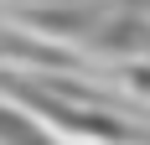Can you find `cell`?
<instances>
[{"label": "cell", "mask_w": 150, "mask_h": 145, "mask_svg": "<svg viewBox=\"0 0 150 145\" xmlns=\"http://www.w3.org/2000/svg\"><path fill=\"white\" fill-rule=\"evenodd\" d=\"M0 145H62V140L47 124H36L26 109H16V104L0 99Z\"/></svg>", "instance_id": "2"}, {"label": "cell", "mask_w": 150, "mask_h": 145, "mask_svg": "<svg viewBox=\"0 0 150 145\" xmlns=\"http://www.w3.org/2000/svg\"><path fill=\"white\" fill-rule=\"evenodd\" d=\"M135 5H140V11H150V0H135Z\"/></svg>", "instance_id": "4"}, {"label": "cell", "mask_w": 150, "mask_h": 145, "mask_svg": "<svg viewBox=\"0 0 150 145\" xmlns=\"http://www.w3.org/2000/svg\"><path fill=\"white\" fill-rule=\"evenodd\" d=\"M88 42L104 47V52H140V47H150V21H140V16H98Z\"/></svg>", "instance_id": "1"}, {"label": "cell", "mask_w": 150, "mask_h": 145, "mask_svg": "<svg viewBox=\"0 0 150 145\" xmlns=\"http://www.w3.org/2000/svg\"><path fill=\"white\" fill-rule=\"evenodd\" d=\"M129 83H135L140 93H150V68H129Z\"/></svg>", "instance_id": "3"}]
</instances>
